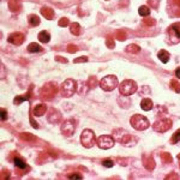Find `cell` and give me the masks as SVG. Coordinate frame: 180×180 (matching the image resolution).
Wrapping results in <instances>:
<instances>
[{
	"label": "cell",
	"instance_id": "6da1fadb",
	"mask_svg": "<svg viewBox=\"0 0 180 180\" xmlns=\"http://www.w3.org/2000/svg\"><path fill=\"white\" fill-rule=\"evenodd\" d=\"M57 92H58V84H57V82H48L40 90V95H41V97L43 100H51V98H53Z\"/></svg>",
	"mask_w": 180,
	"mask_h": 180
},
{
	"label": "cell",
	"instance_id": "7a4b0ae2",
	"mask_svg": "<svg viewBox=\"0 0 180 180\" xmlns=\"http://www.w3.org/2000/svg\"><path fill=\"white\" fill-rule=\"evenodd\" d=\"M76 91H77V82L71 78L66 79L60 87V94L64 97H71L75 95Z\"/></svg>",
	"mask_w": 180,
	"mask_h": 180
},
{
	"label": "cell",
	"instance_id": "3957f363",
	"mask_svg": "<svg viewBox=\"0 0 180 180\" xmlns=\"http://www.w3.org/2000/svg\"><path fill=\"white\" fill-rule=\"evenodd\" d=\"M130 123L132 125L133 129H136L137 131H143V130H147L150 125L149 120L143 116V115H139V114H135L132 115V118L130 119Z\"/></svg>",
	"mask_w": 180,
	"mask_h": 180
},
{
	"label": "cell",
	"instance_id": "277c9868",
	"mask_svg": "<svg viewBox=\"0 0 180 180\" xmlns=\"http://www.w3.org/2000/svg\"><path fill=\"white\" fill-rule=\"evenodd\" d=\"M113 136L115 138L116 142L121 143V144H126V145H131V141H135V138L124 129H118L113 132Z\"/></svg>",
	"mask_w": 180,
	"mask_h": 180
},
{
	"label": "cell",
	"instance_id": "5b68a950",
	"mask_svg": "<svg viewBox=\"0 0 180 180\" xmlns=\"http://www.w3.org/2000/svg\"><path fill=\"white\" fill-rule=\"evenodd\" d=\"M100 87L104 91H112L118 87V78L114 75H108L100 81Z\"/></svg>",
	"mask_w": 180,
	"mask_h": 180
},
{
	"label": "cell",
	"instance_id": "8992f818",
	"mask_svg": "<svg viewBox=\"0 0 180 180\" xmlns=\"http://www.w3.org/2000/svg\"><path fill=\"white\" fill-rule=\"evenodd\" d=\"M137 83L135 82V81H131V79H126V81H124L120 85H119V91H120V94L121 95H124V96H130V95H132L133 92H136L137 91Z\"/></svg>",
	"mask_w": 180,
	"mask_h": 180
},
{
	"label": "cell",
	"instance_id": "52a82bcc",
	"mask_svg": "<svg viewBox=\"0 0 180 180\" xmlns=\"http://www.w3.org/2000/svg\"><path fill=\"white\" fill-rule=\"evenodd\" d=\"M81 142H82V145L84 148H91L94 147V144L96 143V137H95V133L94 131H91L89 129L84 130L81 135Z\"/></svg>",
	"mask_w": 180,
	"mask_h": 180
},
{
	"label": "cell",
	"instance_id": "ba28073f",
	"mask_svg": "<svg viewBox=\"0 0 180 180\" xmlns=\"http://www.w3.org/2000/svg\"><path fill=\"white\" fill-rule=\"evenodd\" d=\"M173 126V123H172V120L171 119H161V120H157V121H155L154 123V125H153V129L156 131V132H160V133H162V132H166V131H168L171 127Z\"/></svg>",
	"mask_w": 180,
	"mask_h": 180
},
{
	"label": "cell",
	"instance_id": "9c48e42d",
	"mask_svg": "<svg viewBox=\"0 0 180 180\" xmlns=\"http://www.w3.org/2000/svg\"><path fill=\"white\" fill-rule=\"evenodd\" d=\"M96 144H97V147H98L100 149L107 150V149L113 148V145H114V138H113L112 136H106V135H103V136H101V137L97 138Z\"/></svg>",
	"mask_w": 180,
	"mask_h": 180
},
{
	"label": "cell",
	"instance_id": "30bf717a",
	"mask_svg": "<svg viewBox=\"0 0 180 180\" xmlns=\"http://www.w3.org/2000/svg\"><path fill=\"white\" fill-rule=\"evenodd\" d=\"M60 129H61V132L65 136H72L75 133V131H76V123H75V120L69 119V120L63 123Z\"/></svg>",
	"mask_w": 180,
	"mask_h": 180
},
{
	"label": "cell",
	"instance_id": "8fae6325",
	"mask_svg": "<svg viewBox=\"0 0 180 180\" xmlns=\"http://www.w3.org/2000/svg\"><path fill=\"white\" fill-rule=\"evenodd\" d=\"M24 39H25L24 34H22V33H12V34L7 37V41H8L10 43L14 45V46H20V45L24 42Z\"/></svg>",
	"mask_w": 180,
	"mask_h": 180
},
{
	"label": "cell",
	"instance_id": "7c38bea8",
	"mask_svg": "<svg viewBox=\"0 0 180 180\" xmlns=\"http://www.w3.org/2000/svg\"><path fill=\"white\" fill-rule=\"evenodd\" d=\"M48 121L51 123V124H59L60 121H61V114H60V112L59 110H57V109H51V112H49V115H48Z\"/></svg>",
	"mask_w": 180,
	"mask_h": 180
},
{
	"label": "cell",
	"instance_id": "4fadbf2b",
	"mask_svg": "<svg viewBox=\"0 0 180 180\" xmlns=\"http://www.w3.org/2000/svg\"><path fill=\"white\" fill-rule=\"evenodd\" d=\"M143 165L148 171H153L155 168V161L150 155H144L143 156Z\"/></svg>",
	"mask_w": 180,
	"mask_h": 180
},
{
	"label": "cell",
	"instance_id": "5bb4252c",
	"mask_svg": "<svg viewBox=\"0 0 180 180\" xmlns=\"http://www.w3.org/2000/svg\"><path fill=\"white\" fill-rule=\"evenodd\" d=\"M8 8L11 12H19L22 8V2L20 0H8Z\"/></svg>",
	"mask_w": 180,
	"mask_h": 180
},
{
	"label": "cell",
	"instance_id": "9a60e30c",
	"mask_svg": "<svg viewBox=\"0 0 180 180\" xmlns=\"http://www.w3.org/2000/svg\"><path fill=\"white\" fill-rule=\"evenodd\" d=\"M46 110H47V106L45 103H40V104H37V106L34 107L33 113H34L35 116H42L46 113Z\"/></svg>",
	"mask_w": 180,
	"mask_h": 180
},
{
	"label": "cell",
	"instance_id": "2e32d148",
	"mask_svg": "<svg viewBox=\"0 0 180 180\" xmlns=\"http://www.w3.org/2000/svg\"><path fill=\"white\" fill-rule=\"evenodd\" d=\"M41 14L46 18V19H53L54 18V10L48 7V6H43L41 8Z\"/></svg>",
	"mask_w": 180,
	"mask_h": 180
},
{
	"label": "cell",
	"instance_id": "e0dca14e",
	"mask_svg": "<svg viewBox=\"0 0 180 180\" xmlns=\"http://www.w3.org/2000/svg\"><path fill=\"white\" fill-rule=\"evenodd\" d=\"M141 107H142V109H143V110L149 112V110H151V109H153L154 103H153V101H151L150 98L145 97V98H143V100L141 101Z\"/></svg>",
	"mask_w": 180,
	"mask_h": 180
},
{
	"label": "cell",
	"instance_id": "ac0fdd59",
	"mask_svg": "<svg viewBox=\"0 0 180 180\" xmlns=\"http://www.w3.org/2000/svg\"><path fill=\"white\" fill-rule=\"evenodd\" d=\"M37 39L40 40V42H42V43H47V42H49V40H51V35H49V33H48V31L43 30V31L39 33Z\"/></svg>",
	"mask_w": 180,
	"mask_h": 180
},
{
	"label": "cell",
	"instance_id": "d6986e66",
	"mask_svg": "<svg viewBox=\"0 0 180 180\" xmlns=\"http://www.w3.org/2000/svg\"><path fill=\"white\" fill-rule=\"evenodd\" d=\"M30 94H31V89L29 90L25 95H22V96H17L14 100H13V103L14 104H19V103H22L23 101H28L29 98H30Z\"/></svg>",
	"mask_w": 180,
	"mask_h": 180
},
{
	"label": "cell",
	"instance_id": "ffe728a7",
	"mask_svg": "<svg viewBox=\"0 0 180 180\" xmlns=\"http://www.w3.org/2000/svg\"><path fill=\"white\" fill-rule=\"evenodd\" d=\"M157 57H159V59H160L163 64H167L168 60H169V53H168L167 51H165V49H161V51L159 52Z\"/></svg>",
	"mask_w": 180,
	"mask_h": 180
},
{
	"label": "cell",
	"instance_id": "44dd1931",
	"mask_svg": "<svg viewBox=\"0 0 180 180\" xmlns=\"http://www.w3.org/2000/svg\"><path fill=\"white\" fill-rule=\"evenodd\" d=\"M13 162H14V166L17 167V168H19V169H25V168H28L26 167V163L24 162V160L22 159V157H14V160H13Z\"/></svg>",
	"mask_w": 180,
	"mask_h": 180
},
{
	"label": "cell",
	"instance_id": "7402d4cb",
	"mask_svg": "<svg viewBox=\"0 0 180 180\" xmlns=\"http://www.w3.org/2000/svg\"><path fill=\"white\" fill-rule=\"evenodd\" d=\"M70 31H71V34L78 36V35L81 34V25H79L78 23H76V22L72 23V24L70 25Z\"/></svg>",
	"mask_w": 180,
	"mask_h": 180
},
{
	"label": "cell",
	"instance_id": "603a6c76",
	"mask_svg": "<svg viewBox=\"0 0 180 180\" xmlns=\"http://www.w3.org/2000/svg\"><path fill=\"white\" fill-rule=\"evenodd\" d=\"M20 138H22L23 141H25V142H36L35 136L31 135V133H28V132H23V133H20Z\"/></svg>",
	"mask_w": 180,
	"mask_h": 180
},
{
	"label": "cell",
	"instance_id": "cb8c5ba5",
	"mask_svg": "<svg viewBox=\"0 0 180 180\" xmlns=\"http://www.w3.org/2000/svg\"><path fill=\"white\" fill-rule=\"evenodd\" d=\"M126 52L127 53H132V54H137L141 52V47L137 45H129L126 47Z\"/></svg>",
	"mask_w": 180,
	"mask_h": 180
},
{
	"label": "cell",
	"instance_id": "d4e9b609",
	"mask_svg": "<svg viewBox=\"0 0 180 180\" xmlns=\"http://www.w3.org/2000/svg\"><path fill=\"white\" fill-rule=\"evenodd\" d=\"M28 51H29L30 53H35V52H41V51H42V47H41L40 45H37V43L33 42V43H30V45L28 46Z\"/></svg>",
	"mask_w": 180,
	"mask_h": 180
},
{
	"label": "cell",
	"instance_id": "484cf974",
	"mask_svg": "<svg viewBox=\"0 0 180 180\" xmlns=\"http://www.w3.org/2000/svg\"><path fill=\"white\" fill-rule=\"evenodd\" d=\"M29 23L31 26H37L40 24V18L36 14H30L29 16Z\"/></svg>",
	"mask_w": 180,
	"mask_h": 180
},
{
	"label": "cell",
	"instance_id": "4316f807",
	"mask_svg": "<svg viewBox=\"0 0 180 180\" xmlns=\"http://www.w3.org/2000/svg\"><path fill=\"white\" fill-rule=\"evenodd\" d=\"M138 13H139L141 16H143V17H148V16L150 14V8H149L148 6H145V5H143V6L139 7Z\"/></svg>",
	"mask_w": 180,
	"mask_h": 180
},
{
	"label": "cell",
	"instance_id": "83f0119b",
	"mask_svg": "<svg viewBox=\"0 0 180 180\" xmlns=\"http://www.w3.org/2000/svg\"><path fill=\"white\" fill-rule=\"evenodd\" d=\"M171 29V31H173L174 34H175V36L180 39V23H174V24H172V26L169 28Z\"/></svg>",
	"mask_w": 180,
	"mask_h": 180
},
{
	"label": "cell",
	"instance_id": "f1b7e54d",
	"mask_svg": "<svg viewBox=\"0 0 180 180\" xmlns=\"http://www.w3.org/2000/svg\"><path fill=\"white\" fill-rule=\"evenodd\" d=\"M161 160H162L165 163H171V162L173 161V157H172V155L168 154V153H162V154H161Z\"/></svg>",
	"mask_w": 180,
	"mask_h": 180
},
{
	"label": "cell",
	"instance_id": "f546056e",
	"mask_svg": "<svg viewBox=\"0 0 180 180\" xmlns=\"http://www.w3.org/2000/svg\"><path fill=\"white\" fill-rule=\"evenodd\" d=\"M171 88H172V89H174L175 92H178V94H179L180 92V83L177 81V79H172V81H171Z\"/></svg>",
	"mask_w": 180,
	"mask_h": 180
},
{
	"label": "cell",
	"instance_id": "4dcf8cb0",
	"mask_svg": "<svg viewBox=\"0 0 180 180\" xmlns=\"http://www.w3.org/2000/svg\"><path fill=\"white\" fill-rule=\"evenodd\" d=\"M106 46L108 48H110V49H113L115 47V43H114V40H113L112 36H107V39H106Z\"/></svg>",
	"mask_w": 180,
	"mask_h": 180
},
{
	"label": "cell",
	"instance_id": "1f68e13d",
	"mask_svg": "<svg viewBox=\"0 0 180 180\" xmlns=\"http://www.w3.org/2000/svg\"><path fill=\"white\" fill-rule=\"evenodd\" d=\"M115 37H116L119 41H125V40H126V34H125L123 30H118Z\"/></svg>",
	"mask_w": 180,
	"mask_h": 180
},
{
	"label": "cell",
	"instance_id": "d6a6232c",
	"mask_svg": "<svg viewBox=\"0 0 180 180\" xmlns=\"http://www.w3.org/2000/svg\"><path fill=\"white\" fill-rule=\"evenodd\" d=\"M178 142H180V129L179 130H177L175 132H174V135L172 136V143H178Z\"/></svg>",
	"mask_w": 180,
	"mask_h": 180
},
{
	"label": "cell",
	"instance_id": "836d02e7",
	"mask_svg": "<svg viewBox=\"0 0 180 180\" xmlns=\"http://www.w3.org/2000/svg\"><path fill=\"white\" fill-rule=\"evenodd\" d=\"M59 26H67L69 24H70V20H69V18H66V17H63L61 19H59Z\"/></svg>",
	"mask_w": 180,
	"mask_h": 180
},
{
	"label": "cell",
	"instance_id": "e575fe53",
	"mask_svg": "<svg viewBox=\"0 0 180 180\" xmlns=\"http://www.w3.org/2000/svg\"><path fill=\"white\" fill-rule=\"evenodd\" d=\"M96 84H97L96 77H90L89 81H88V87L91 89V88H95V87H96Z\"/></svg>",
	"mask_w": 180,
	"mask_h": 180
},
{
	"label": "cell",
	"instance_id": "d590c367",
	"mask_svg": "<svg viewBox=\"0 0 180 180\" xmlns=\"http://www.w3.org/2000/svg\"><path fill=\"white\" fill-rule=\"evenodd\" d=\"M102 165H103L104 167H107V168H110V167L114 166V162H113V160H103V161H102Z\"/></svg>",
	"mask_w": 180,
	"mask_h": 180
},
{
	"label": "cell",
	"instance_id": "8d00e7d4",
	"mask_svg": "<svg viewBox=\"0 0 180 180\" xmlns=\"http://www.w3.org/2000/svg\"><path fill=\"white\" fill-rule=\"evenodd\" d=\"M143 22H144V24H145L147 26H151V25L155 24V20H154L153 18H145Z\"/></svg>",
	"mask_w": 180,
	"mask_h": 180
},
{
	"label": "cell",
	"instance_id": "74e56055",
	"mask_svg": "<svg viewBox=\"0 0 180 180\" xmlns=\"http://www.w3.org/2000/svg\"><path fill=\"white\" fill-rule=\"evenodd\" d=\"M85 61H88V57H79V58H77V59H75V60H73V63H75V64L85 63Z\"/></svg>",
	"mask_w": 180,
	"mask_h": 180
},
{
	"label": "cell",
	"instance_id": "f35d334b",
	"mask_svg": "<svg viewBox=\"0 0 180 180\" xmlns=\"http://www.w3.org/2000/svg\"><path fill=\"white\" fill-rule=\"evenodd\" d=\"M77 51H78L77 46H75V45H69V46H67V52H69V53H75V52H77Z\"/></svg>",
	"mask_w": 180,
	"mask_h": 180
},
{
	"label": "cell",
	"instance_id": "ab89813d",
	"mask_svg": "<svg viewBox=\"0 0 180 180\" xmlns=\"http://www.w3.org/2000/svg\"><path fill=\"white\" fill-rule=\"evenodd\" d=\"M10 178V172L8 171H2V174H1V180L8 179Z\"/></svg>",
	"mask_w": 180,
	"mask_h": 180
},
{
	"label": "cell",
	"instance_id": "60d3db41",
	"mask_svg": "<svg viewBox=\"0 0 180 180\" xmlns=\"http://www.w3.org/2000/svg\"><path fill=\"white\" fill-rule=\"evenodd\" d=\"M0 112H1V120H2V121H4V120H6V118H7V112H6V109L1 108V109H0Z\"/></svg>",
	"mask_w": 180,
	"mask_h": 180
},
{
	"label": "cell",
	"instance_id": "b9f144b4",
	"mask_svg": "<svg viewBox=\"0 0 180 180\" xmlns=\"http://www.w3.org/2000/svg\"><path fill=\"white\" fill-rule=\"evenodd\" d=\"M83 177L81 175V174H71V175H69V179H82Z\"/></svg>",
	"mask_w": 180,
	"mask_h": 180
},
{
	"label": "cell",
	"instance_id": "7bdbcfd3",
	"mask_svg": "<svg viewBox=\"0 0 180 180\" xmlns=\"http://www.w3.org/2000/svg\"><path fill=\"white\" fill-rule=\"evenodd\" d=\"M166 179H167V180H169V179H179V177H178V174L173 173V174H169V175H167V177H166Z\"/></svg>",
	"mask_w": 180,
	"mask_h": 180
},
{
	"label": "cell",
	"instance_id": "ee69618b",
	"mask_svg": "<svg viewBox=\"0 0 180 180\" xmlns=\"http://www.w3.org/2000/svg\"><path fill=\"white\" fill-rule=\"evenodd\" d=\"M30 123H31V125H33V127H34V129H37V127H39V125H37V123H35V121H34V119H33V116L30 118Z\"/></svg>",
	"mask_w": 180,
	"mask_h": 180
},
{
	"label": "cell",
	"instance_id": "f6af8a7d",
	"mask_svg": "<svg viewBox=\"0 0 180 180\" xmlns=\"http://www.w3.org/2000/svg\"><path fill=\"white\" fill-rule=\"evenodd\" d=\"M55 60H58V61H60V63H65V64L67 63V60H66V59H63L61 57H55Z\"/></svg>",
	"mask_w": 180,
	"mask_h": 180
},
{
	"label": "cell",
	"instance_id": "bcb514c9",
	"mask_svg": "<svg viewBox=\"0 0 180 180\" xmlns=\"http://www.w3.org/2000/svg\"><path fill=\"white\" fill-rule=\"evenodd\" d=\"M173 2H174L177 6H178V8H180V0H173ZM178 16H180V12L178 13Z\"/></svg>",
	"mask_w": 180,
	"mask_h": 180
},
{
	"label": "cell",
	"instance_id": "7dc6e473",
	"mask_svg": "<svg viewBox=\"0 0 180 180\" xmlns=\"http://www.w3.org/2000/svg\"><path fill=\"white\" fill-rule=\"evenodd\" d=\"M175 76L180 79V67H178V69L175 70Z\"/></svg>",
	"mask_w": 180,
	"mask_h": 180
}]
</instances>
